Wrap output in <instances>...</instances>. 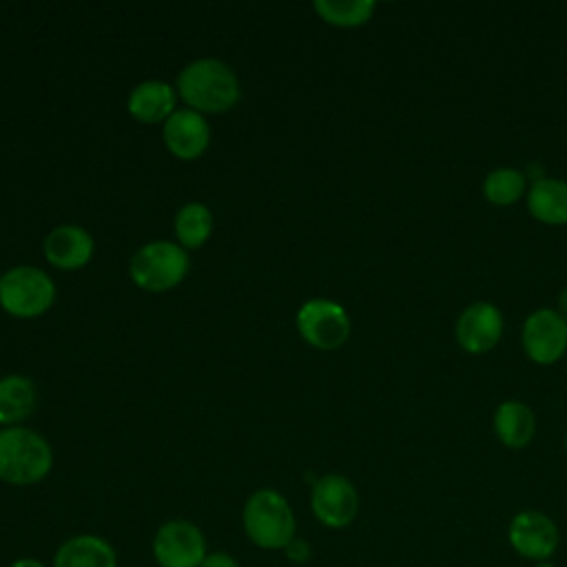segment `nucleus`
<instances>
[{
  "label": "nucleus",
  "instance_id": "7ed1b4c3",
  "mask_svg": "<svg viewBox=\"0 0 567 567\" xmlns=\"http://www.w3.org/2000/svg\"><path fill=\"white\" fill-rule=\"evenodd\" d=\"M51 447L40 434L27 427L0 432V481L9 485H33L51 472Z\"/></svg>",
  "mask_w": 567,
  "mask_h": 567
},
{
  "label": "nucleus",
  "instance_id": "f8f14e48",
  "mask_svg": "<svg viewBox=\"0 0 567 567\" xmlns=\"http://www.w3.org/2000/svg\"><path fill=\"white\" fill-rule=\"evenodd\" d=\"M208 124L197 111H175L164 124V142L179 159H195L208 146Z\"/></svg>",
  "mask_w": 567,
  "mask_h": 567
},
{
  "label": "nucleus",
  "instance_id": "a878e982",
  "mask_svg": "<svg viewBox=\"0 0 567 567\" xmlns=\"http://www.w3.org/2000/svg\"><path fill=\"white\" fill-rule=\"evenodd\" d=\"M532 567H556L551 560H543V563H532Z\"/></svg>",
  "mask_w": 567,
  "mask_h": 567
},
{
  "label": "nucleus",
  "instance_id": "393cba45",
  "mask_svg": "<svg viewBox=\"0 0 567 567\" xmlns=\"http://www.w3.org/2000/svg\"><path fill=\"white\" fill-rule=\"evenodd\" d=\"M558 312L567 319V286L558 292Z\"/></svg>",
  "mask_w": 567,
  "mask_h": 567
},
{
  "label": "nucleus",
  "instance_id": "412c9836",
  "mask_svg": "<svg viewBox=\"0 0 567 567\" xmlns=\"http://www.w3.org/2000/svg\"><path fill=\"white\" fill-rule=\"evenodd\" d=\"M372 0H317L315 11L334 27H361L374 13Z\"/></svg>",
  "mask_w": 567,
  "mask_h": 567
},
{
  "label": "nucleus",
  "instance_id": "4be33fe9",
  "mask_svg": "<svg viewBox=\"0 0 567 567\" xmlns=\"http://www.w3.org/2000/svg\"><path fill=\"white\" fill-rule=\"evenodd\" d=\"M284 554H286V558H288L290 563L303 565V563H308V560L312 558V547H310L303 538L295 536V538L284 547Z\"/></svg>",
  "mask_w": 567,
  "mask_h": 567
},
{
  "label": "nucleus",
  "instance_id": "4468645a",
  "mask_svg": "<svg viewBox=\"0 0 567 567\" xmlns=\"http://www.w3.org/2000/svg\"><path fill=\"white\" fill-rule=\"evenodd\" d=\"M93 255V239L80 226H58L44 239V257L62 270L82 268Z\"/></svg>",
  "mask_w": 567,
  "mask_h": 567
},
{
  "label": "nucleus",
  "instance_id": "b1692460",
  "mask_svg": "<svg viewBox=\"0 0 567 567\" xmlns=\"http://www.w3.org/2000/svg\"><path fill=\"white\" fill-rule=\"evenodd\" d=\"M9 567H47V565L38 558H16Z\"/></svg>",
  "mask_w": 567,
  "mask_h": 567
},
{
  "label": "nucleus",
  "instance_id": "bb28decb",
  "mask_svg": "<svg viewBox=\"0 0 567 567\" xmlns=\"http://www.w3.org/2000/svg\"><path fill=\"white\" fill-rule=\"evenodd\" d=\"M565 454H567V434H565Z\"/></svg>",
  "mask_w": 567,
  "mask_h": 567
},
{
  "label": "nucleus",
  "instance_id": "f03ea898",
  "mask_svg": "<svg viewBox=\"0 0 567 567\" xmlns=\"http://www.w3.org/2000/svg\"><path fill=\"white\" fill-rule=\"evenodd\" d=\"M177 89L188 106L204 113L228 111L239 100L237 75L213 58L188 64L177 78Z\"/></svg>",
  "mask_w": 567,
  "mask_h": 567
},
{
  "label": "nucleus",
  "instance_id": "f257e3e1",
  "mask_svg": "<svg viewBox=\"0 0 567 567\" xmlns=\"http://www.w3.org/2000/svg\"><path fill=\"white\" fill-rule=\"evenodd\" d=\"M241 525L248 540L266 551H277L297 536V520L290 503L277 489L264 487L248 496L241 509Z\"/></svg>",
  "mask_w": 567,
  "mask_h": 567
},
{
  "label": "nucleus",
  "instance_id": "0eeeda50",
  "mask_svg": "<svg viewBox=\"0 0 567 567\" xmlns=\"http://www.w3.org/2000/svg\"><path fill=\"white\" fill-rule=\"evenodd\" d=\"M509 547L529 563L549 560L560 543L554 518L540 509H520L507 523Z\"/></svg>",
  "mask_w": 567,
  "mask_h": 567
},
{
  "label": "nucleus",
  "instance_id": "f3484780",
  "mask_svg": "<svg viewBox=\"0 0 567 567\" xmlns=\"http://www.w3.org/2000/svg\"><path fill=\"white\" fill-rule=\"evenodd\" d=\"M173 106H175V93L166 82H159V80L142 82L128 95V113L144 124H153L164 117L168 120V113L173 111Z\"/></svg>",
  "mask_w": 567,
  "mask_h": 567
},
{
  "label": "nucleus",
  "instance_id": "aec40b11",
  "mask_svg": "<svg viewBox=\"0 0 567 567\" xmlns=\"http://www.w3.org/2000/svg\"><path fill=\"white\" fill-rule=\"evenodd\" d=\"M213 230L210 210L204 204H186L175 217V233L184 248H199Z\"/></svg>",
  "mask_w": 567,
  "mask_h": 567
},
{
  "label": "nucleus",
  "instance_id": "20e7f679",
  "mask_svg": "<svg viewBox=\"0 0 567 567\" xmlns=\"http://www.w3.org/2000/svg\"><path fill=\"white\" fill-rule=\"evenodd\" d=\"M55 299L51 277L33 266H16L0 277V306L13 317H38Z\"/></svg>",
  "mask_w": 567,
  "mask_h": 567
},
{
  "label": "nucleus",
  "instance_id": "ddd939ff",
  "mask_svg": "<svg viewBox=\"0 0 567 567\" xmlns=\"http://www.w3.org/2000/svg\"><path fill=\"white\" fill-rule=\"evenodd\" d=\"M51 567H117V551L97 534H78L55 549Z\"/></svg>",
  "mask_w": 567,
  "mask_h": 567
},
{
  "label": "nucleus",
  "instance_id": "6e6552de",
  "mask_svg": "<svg viewBox=\"0 0 567 567\" xmlns=\"http://www.w3.org/2000/svg\"><path fill=\"white\" fill-rule=\"evenodd\" d=\"M310 509L328 529H343L359 514V492L343 474H323L312 483Z\"/></svg>",
  "mask_w": 567,
  "mask_h": 567
},
{
  "label": "nucleus",
  "instance_id": "5701e85b",
  "mask_svg": "<svg viewBox=\"0 0 567 567\" xmlns=\"http://www.w3.org/2000/svg\"><path fill=\"white\" fill-rule=\"evenodd\" d=\"M199 567H239V563L228 551H208Z\"/></svg>",
  "mask_w": 567,
  "mask_h": 567
},
{
  "label": "nucleus",
  "instance_id": "6ab92c4d",
  "mask_svg": "<svg viewBox=\"0 0 567 567\" xmlns=\"http://www.w3.org/2000/svg\"><path fill=\"white\" fill-rule=\"evenodd\" d=\"M483 195L494 206H512L527 195V177L512 166L494 168L483 179Z\"/></svg>",
  "mask_w": 567,
  "mask_h": 567
},
{
  "label": "nucleus",
  "instance_id": "9d476101",
  "mask_svg": "<svg viewBox=\"0 0 567 567\" xmlns=\"http://www.w3.org/2000/svg\"><path fill=\"white\" fill-rule=\"evenodd\" d=\"M297 328L319 350H337L350 337L348 312L330 299H308L297 312Z\"/></svg>",
  "mask_w": 567,
  "mask_h": 567
},
{
  "label": "nucleus",
  "instance_id": "1a4fd4ad",
  "mask_svg": "<svg viewBox=\"0 0 567 567\" xmlns=\"http://www.w3.org/2000/svg\"><path fill=\"white\" fill-rule=\"evenodd\" d=\"M523 352L538 365H551L567 352V319L551 308L529 312L520 328Z\"/></svg>",
  "mask_w": 567,
  "mask_h": 567
},
{
  "label": "nucleus",
  "instance_id": "39448f33",
  "mask_svg": "<svg viewBox=\"0 0 567 567\" xmlns=\"http://www.w3.org/2000/svg\"><path fill=\"white\" fill-rule=\"evenodd\" d=\"M128 270L140 288L162 292L184 279L188 270V257L186 250L177 244L151 241L133 255Z\"/></svg>",
  "mask_w": 567,
  "mask_h": 567
},
{
  "label": "nucleus",
  "instance_id": "423d86ee",
  "mask_svg": "<svg viewBox=\"0 0 567 567\" xmlns=\"http://www.w3.org/2000/svg\"><path fill=\"white\" fill-rule=\"evenodd\" d=\"M151 551L159 567H199L208 547L204 532L195 523L173 518L157 527Z\"/></svg>",
  "mask_w": 567,
  "mask_h": 567
},
{
  "label": "nucleus",
  "instance_id": "a211bd4d",
  "mask_svg": "<svg viewBox=\"0 0 567 567\" xmlns=\"http://www.w3.org/2000/svg\"><path fill=\"white\" fill-rule=\"evenodd\" d=\"M35 405V385L27 377L11 374L0 379V423H16L31 414Z\"/></svg>",
  "mask_w": 567,
  "mask_h": 567
},
{
  "label": "nucleus",
  "instance_id": "2eb2a0df",
  "mask_svg": "<svg viewBox=\"0 0 567 567\" xmlns=\"http://www.w3.org/2000/svg\"><path fill=\"white\" fill-rule=\"evenodd\" d=\"M494 434L509 450L527 447L536 434L534 410L518 399L498 403L494 412Z\"/></svg>",
  "mask_w": 567,
  "mask_h": 567
},
{
  "label": "nucleus",
  "instance_id": "dca6fc26",
  "mask_svg": "<svg viewBox=\"0 0 567 567\" xmlns=\"http://www.w3.org/2000/svg\"><path fill=\"white\" fill-rule=\"evenodd\" d=\"M527 210L534 219L547 226L567 224V182L558 177H543L527 188Z\"/></svg>",
  "mask_w": 567,
  "mask_h": 567
},
{
  "label": "nucleus",
  "instance_id": "9b49d317",
  "mask_svg": "<svg viewBox=\"0 0 567 567\" xmlns=\"http://www.w3.org/2000/svg\"><path fill=\"white\" fill-rule=\"evenodd\" d=\"M503 328V315L494 303L472 301L456 317L454 339L467 354H485L498 346Z\"/></svg>",
  "mask_w": 567,
  "mask_h": 567
}]
</instances>
